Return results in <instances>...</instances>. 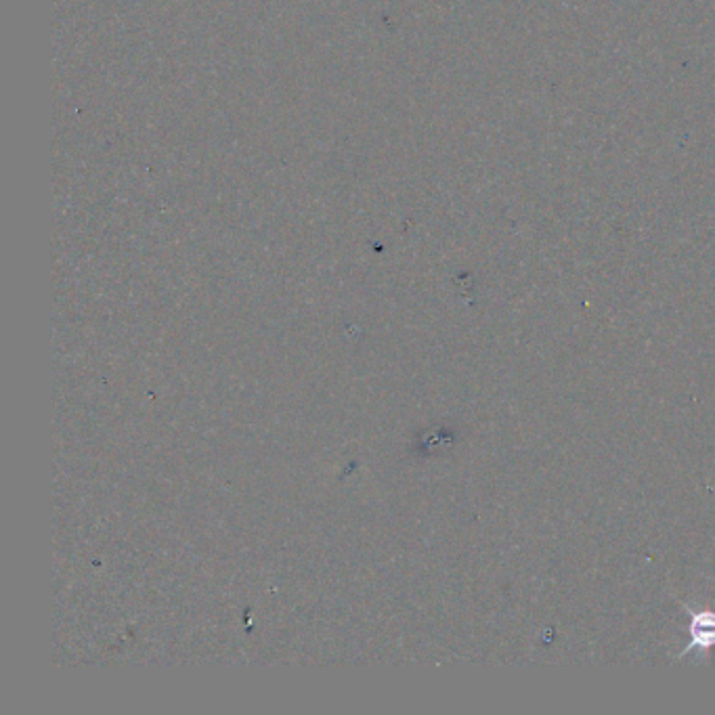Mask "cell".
I'll return each instance as SVG.
<instances>
[{
    "label": "cell",
    "mask_w": 715,
    "mask_h": 715,
    "mask_svg": "<svg viewBox=\"0 0 715 715\" xmlns=\"http://www.w3.org/2000/svg\"><path fill=\"white\" fill-rule=\"evenodd\" d=\"M684 609L690 615V625H688L690 642L678 657H686L690 653H697L699 657H707L709 650L715 646V613L713 611H692L688 604H684Z\"/></svg>",
    "instance_id": "6da1fadb"
}]
</instances>
